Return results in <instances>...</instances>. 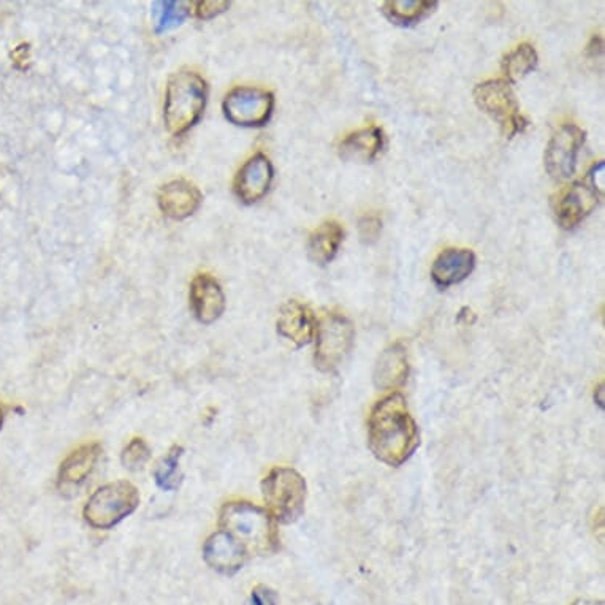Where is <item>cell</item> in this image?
Listing matches in <instances>:
<instances>
[{"label": "cell", "mask_w": 605, "mask_h": 605, "mask_svg": "<svg viewBox=\"0 0 605 605\" xmlns=\"http://www.w3.org/2000/svg\"><path fill=\"white\" fill-rule=\"evenodd\" d=\"M419 442V428L402 395L392 394L376 403L369 420V444L377 460L402 466Z\"/></svg>", "instance_id": "6da1fadb"}, {"label": "cell", "mask_w": 605, "mask_h": 605, "mask_svg": "<svg viewBox=\"0 0 605 605\" xmlns=\"http://www.w3.org/2000/svg\"><path fill=\"white\" fill-rule=\"evenodd\" d=\"M219 529L246 547L252 554L276 552L279 547L276 521L264 507L250 501H229L219 513Z\"/></svg>", "instance_id": "7a4b0ae2"}, {"label": "cell", "mask_w": 605, "mask_h": 605, "mask_svg": "<svg viewBox=\"0 0 605 605\" xmlns=\"http://www.w3.org/2000/svg\"><path fill=\"white\" fill-rule=\"evenodd\" d=\"M207 103V82L196 72L173 75L165 94L164 121L172 135L179 136L197 124Z\"/></svg>", "instance_id": "3957f363"}, {"label": "cell", "mask_w": 605, "mask_h": 605, "mask_svg": "<svg viewBox=\"0 0 605 605\" xmlns=\"http://www.w3.org/2000/svg\"><path fill=\"white\" fill-rule=\"evenodd\" d=\"M266 513L276 524L290 525L305 513L306 481L292 468H275L262 481Z\"/></svg>", "instance_id": "277c9868"}, {"label": "cell", "mask_w": 605, "mask_h": 605, "mask_svg": "<svg viewBox=\"0 0 605 605\" xmlns=\"http://www.w3.org/2000/svg\"><path fill=\"white\" fill-rule=\"evenodd\" d=\"M140 493L128 481L110 482L92 493L82 509L86 524L94 529H111L135 513Z\"/></svg>", "instance_id": "5b68a950"}, {"label": "cell", "mask_w": 605, "mask_h": 605, "mask_svg": "<svg viewBox=\"0 0 605 605\" xmlns=\"http://www.w3.org/2000/svg\"><path fill=\"white\" fill-rule=\"evenodd\" d=\"M317 369L330 373L344 362L354 345L355 330L348 317L330 312L317 323L316 329Z\"/></svg>", "instance_id": "8992f818"}, {"label": "cell", "mask_w": 605, "mask_h": 605, "mask_svg": "<svg viewBox=\"0 0 605 605\" xmlns=\"http://www.w3.org/2000/svg\"><path fill=\"white\" fill-rule=\"evenodd\" d=\"M474 100L482 111L498 122L506 135L514 136L527 129L528 121L520 113L509 81L490 79L481 82L475 86Z\"/></svg>", "instance_id": "52a82bcc"}, {"label": "cell", "mask_w": 605, "mask_h": 605, "mask_svg": "<svg viewBox=\"0 0 605 605\" xmlns=\"http://www.w3.org/2000/svg\"><path fill=\"white\" fill-rule=\"evenodd\" d=\"M275 108L272 92L258 88H237L227 94L226 118L243 128H261L270 121Z\"/></svg>", "instance_id": "ba28073f"}, {"label": "cell", "mask_w": 605, "mask_h": 605, "mask_svg": "<svg viewBox=\"0 0 605 605\" xmlns=\"http://www.w3.org/2000/svg\"><path fill=\"white\" fill-rule=\"evenodd\" d=\"M586 133L575 124H564L553 133L546 150V168L558 182L572 178Z\"/></svg>", "instance_id": "9c48e42d"}, {"label": "cell", "mask_w": 605, "mask_h": 605, "mask_svg": "<svg viewBox=\"0 0 605 605\" xmlns=\"http://www.w3.org/2000/svg\"><path fill=\"white\" fill-rule=\"evenodd\" d=\"M251 553L248 552L243 543L238 542L229 532L218 529L212 532L210 538L204 543V560L212 569L222 575L237 574L240 569L250 560Z\"/></svg>", "instance_id": "30bf717a"}, {"label": "cell", "mask_w": 605, "mask_h": 605, "mask_svg": "<svg viewBox=\"0 0 605 605\" xmlns=\"http://www.w3.org/2000/svg\"><path fill=\"white\" fill-rule=\"evenodd\" d=\"M189 300L198 322L205 323V326H211L224 315V290L216 277L208 273L194 277L193 284H190Z\"/></svg>", "instance_id": "8fae6325"}, {"label": "cell", "mask_w": 605, "mask_h": 605, "mask_svg": "<svg viewBox=\"0 0 605 605\" xmlns=\"http://www.w3.org/2000/svg\"><path fill=\"white\" fill-rule=\"evenodd\" d=\"M273 176L275 170L270 158L262 153L255 154L238 172L233 185L237 197L244 204H255L268 193Z\"/></svg>", "instance_id": "7c38bea8"}, {"label": "cell", "mask_w": 605, "mask_h": 605, "mask_svg": "<svg viewBox=\"0 0 605 605\" xmlns=\"http://www.w3.org/2000/svg\"><path fill=\"white\" fill-rule=\"evenodd\" d=\"M317 320L308 306L297 300L287 301L277 317V333L294 342L297 348L309 344L315 338Z\"/></svg>", "instance_id": "4fadbf2b"}, {"label": "cell", "mask_w": 605, "mask_h": 605, "mask_svg": "<svg viewBox=\"0 0 605 605\" xmlns=\"http://www.w3.org/2000/svg\"><path fill=\"white\" fill-rule=\"evenodd\" d=\"M600 193L585 183H574L561 197L557 207L558 222L563 229H574L583 219L588 218L600 204Z\"/></svg>", "instance_id": "5bb4252c"}, {"label": "cell", "mask_w": 605, "mask_h": 605, "mask_svg": "<svg viewBox=\"0 0 605 605\" xmlns=\"http://www.w3.org/2000/svg\"><path fill=\"white\" fill-rule=\"evenodd\" d=\"M475 255L471 250L449 248L436 257L431 277L439 289H449L450 286L463 283L473 273Z\"/></svg>", "instance_id": "9a60e30c"}, {"label": "cell", "mask_w": 605, "mask_h": 605, "mask_svg": "<svg viewBox=\"0 0 605 605\" xmlns=\"http://www.w3.org/2000/svg\"><path fill=\"white\" fill-rule=\"evenodd\" d=\"M100 455H102V446L99 442H88L68 453L67 459L61 463L59 474H57L59 488L66 490L85 484L86 479L96 470Z\"/></svg>", "instance_id": "2e32d148"}, {"label": "cell", "mask_w": 605, "mask_h": 605, "mask_svg": "<svg viewBox=\"0 0 605 605\" xmlns=\"http://www.w3.org/2000/svg\"><path fill=\"white\" fill-rule=\"evenodd\" d=\"M157 198L162 212L172 219L189 218L201 204L200 190L185 179H176L162 187Z\"/></svg>", "instance_id": "e0dca14e"}, {"label": "cell", "mask_w": 605, "mask_h": 605, "mask_svg": "<svg viewBox=\"0 0 605 605\" xmlns=\"http://www.w3.org/2000/svg\"><path fill=\"white\" fill-rule=\"evenodd\" d=\"M409 376L408 352L402 342L388 345L374 369V385L380 391H396Z\"/></svg>", "instance_id": "ac0fdd59"}, {"label": "cell", "mask_w": 605, "mask_h": 605, "mask_svg": "<svg viewBox=\"0 0 605 605\" xmlns=\"http://www.w3.org/2000/svg\"><path fill=\"white\" fill-rule=\"evenodd\" d=\"M384 145V132L377 125H371V128L360 129V131L345 136L340 145V156L344 161L369 164L380 156Z\"/></svg>", "instance_id": "d6986e66"}, {"label": "cell", "mask_w": 605, "mask_h": 605, "mask_svg": "<svg viewBox=\"0 0 605 605\" xmlns=\"http://www.w3.org/2000/svg\"><path fill=\"white\" fill-rule=\"evenodd\" d=\"M342 240H344V230H342L340 222H323L309 237V258L317 265L330 264L337 257Z\"/></svg>", "instance_id": "ffe728a7"}, {"label": "cell", "mask_w": 605, "mask_h": 605, "mask_svg": "<svg viewBox=\"0 0 605 605\" xmlns=\"http://www.w3.org/2000/svg\"><path fill=\"white\" fill-rule=\"evenodd\" d=\"M438 2L431 0H391L382 6L385 16L398 26H414L433 13Z\"/></svg>", "instance_id": "44dd1931"}, {"label": "cell", "mask_w": 605, "mask_h": 605, "mask_svg": "<svg viewBox=\"0 0 605 605\" xmlns=\"http://www.w3.org/2000/svg\"><path fill=\"white\" fill-rule=\"evenodd\" d=\"M185 455V449L182 446H173L161 460L157 461L153 470L154 482L158 488L164 492H178L185 481V474L182 473L179 461Z\"/></svg>", "instance_id": "7402d4cb"}, {"label": "cell", "mask_w": 605, "mask_h": 605, "mask_svg": "<svg viewBox=\"0 0 605 605\" xmlns=\"http://www.w3.org/2000/svg\"><path fill=\"white\" fill-rule=\"evenodd\" d=\"M536 67H538V53L529 43H521L503 61L504 75L513 82L521 81L531 72H535Z\"/></svg>", "instance_id": "603a6c76"}, {"label": "cell", "mask_w": 605, "mask_h": 605, "mask_svg": "<svg viewBox=\"0 0 605 605\" xmlns=\"http://www.w3.org/2000/svg\"><path fill=\"white\" fill-rule=\"evenodd\" d=\"M151 460V449L145 439L133 438L121 453V463L125 470L140 471Z\"/></svg>", "instance_id": "cb8c5ba5"}, {"label": "cell", "mask_w": 605, "mask_h": 605, "mask_svg": "<svg viewBox=\"0 0 605 605\" xmlns=\"http://www.w3.org/2000/svg\"><path fill=\"white\" fill-rule=\"evenodd\" d=\"M382 232V221L380 216L376 215H366L360 219L359 222V233L360 240L365 244H373L380 240Z\"/></svg>", "instance_id": "d4e9b609"}, {"label": "cell", "mask_w": 605, "mask_h": 605, "mask_svg": "<svg viewBox=\"0 0 605 605\" xmlns=\"http://www.w3.org/2000/svg\"><path fill=\"white\" fill-rule=\"evenodd\" d=\"M279 600H277L276 592H273L272 588L265 585H257L251 593V605H277Z\"/></svg>", "instance_id": "484cf974"}, {"label": "cell", "mask_w": 605, "mask_h": 605, "mask_svg": "<svg viewBox=\"0 0 605 605\" xmlns=\"http://www.w3.org/2000/svg\"><path fill=\"white\" fill-rule=\"evenodd\" d=\"M6 414H7L6 408H3L2 405H0V430H2L3 421H6Z\"/></svg>", "instance_id": "4316f807"}, {"label": "cell", "mask_w": 605, "mask_h": 605, "mask_svg": "<svg viewBox=\"0 0 605 605\" xmlns=\"http://www.w3.org/2000/svg\"><path fill=\"white\" fill-rule=\"evenodd\" d=\"M574 605H604V603H596V601H583L580 600Z\"/></svg>", "instance_id": "83f0119b"}]
</instances>
